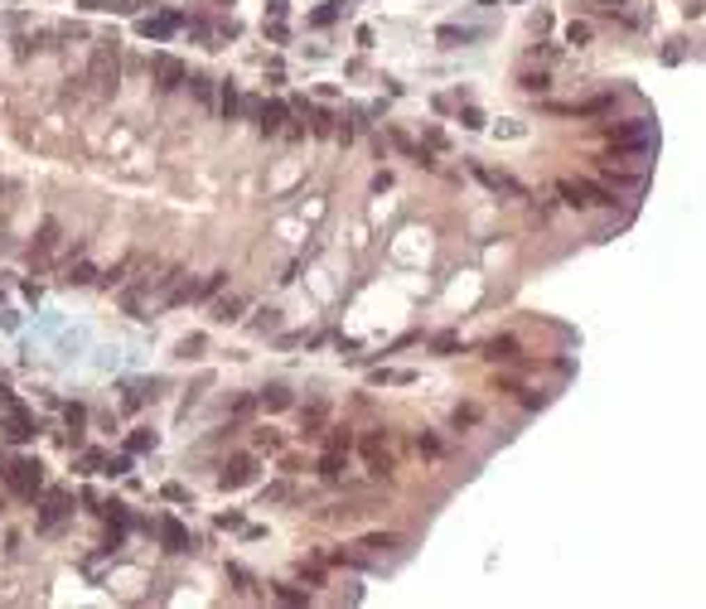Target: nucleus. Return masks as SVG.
I'll list each match as a JSON object with an SVG mask.
<instances>
[{
    "label": "nucleus",
    "instance_id": "nucleus-1",
    "mask_svg": "<svg viewBox=\"0 0 706 609\" xmlns=\"http://www.w3.org/2000/svg\"><path fill=\"white\" fill-rule=\"evenodd\" d=\"M58 247H63V227H58V218H44V222H39V232H34V242H29V271H34V276H44V271L54 266Z\"/></svg>",
    "mask_w": 706,
    "mask_h": 609
},
{
    "label": "nucleus",
    "instance_id": "nucleus-2",
    "mask_svg": "<svg viewBox=\"0 0 706 609\" xmlns=\"http://www.w3.org/2000/svg\"><path fill=\"white\" fill-rule=\"evenodd\" d=\"M5 489H10L15 498H34V494L44 489V464H39V460H10V464H5Z\"/></svg>",
    "mask_w": 706,
    "mask_h": 609
},
{
    "label": "nucleus",
    "instance_id": "nucleus-3",
    "mask_svg": "<svg viewBox=\"0 0 706 609\" xmlns=\"http://www.w3.org/2000/svg\"><path fill=\"white\" fill-rule=\"evenodd\" d=\"M561 199L571 203V208H609L614 194L600 189L595 179H561Z\"/></svg>",
    "mask_w": 706,
    "mask_h": 609
},
{
    "label": "nucleus",
    "instance_id": "nucleus-4",
    "mask_svg": "<svg viewBox=\"0 0 706 609\" xmlns=\"http://www.w3.org/2000/svg\"><path fill=\"white\" fill-rule=\"evenodd\" d=\"M93 88H97V97H111L116 92V78H121V68H116V39H111V49L102 44L97 54H93Z\"/></svg>",
    "mask_w": 706,
    "mask_h": 609
},
{
    "label": "nucleus",
    "instance_id": "nucleus-5",
    "mask_svg": "<svg viewBox=\"0 0 706 609\" xmlns=\"http://www.w3.org/2000/svg\"><path fill=\"white\" fill-rule=\"evenodd\" d=\"M653 145V121H619L609 131V150H648Z\"/></svg>",
    "mask_w": 706,
    "mask_h": 609
},
{
    "label": "nucleus",
    "instance_id": "nucleus-6",
    "mask_svg": "<svg viewBox=\"0 0 706 609\" xmlns=\"http://www.w3.org/2000/svg\"><path fill=\"white\" fill-rule=\"evenodd\" d=\"M150 78H155V88H160V92H175V88H184L189 68H184L175 54H150Z\"/></svg>",
    "mask_w": 706,
    "mask_h": 609
},
{
    "label": "nucleus",
    "instance_id": "nucleus-7",
    "mask_svg": "<svg viewBox=\"0 0 706 609\" xmlns=\"http://www.w3.org/2000/svg\"><path fill=\"white\" fill-rule=\"evenodd\" d=\"M257 479V460L252 455H237V460H227V469L218 474V489H242V484H252Z\"/></svg>",
    "mask_w": 706,
    "mask_h": 609
},
{
    "label": "nucleus",
    "instance_id": "nucleus-8",
    "mask_svg": "<svg viewBox=\"0 0 706 609\" xmlns=\"http://www.w3.org/2000/svg\"><path fill=\"white\" fill-rule=\"evenodd\" d=\"M68 512H73V508H68V494H49L44 508H39V532H58Z\"/></svg>",
    "mask_w": 706,
    "mask_h": 609
},
{
    "label": "nucleus",
    "instance_id": "nucleus-9",
    "mask_svg": "<svg viewBox=\"0 0 706 609\" xmlns=\"http://www.w3.org/2000/svg\"><path fill=\"white\" fill-rule=\"evenodd\" d=\"M179 24H184V15H175V10H170V15H145L136 29H141V39H170Z\"/></svg>",
    "mask_w": 706,
    "mask_h": 609
},
{
    "label": "nucleus",
    "instance_id": "nucleus-10",
    "mask_svg": "<svg viewBox=\"0 0 706 609\" xmlns=\"http://www.w3.org/2000/svg\"><path fill=\"white\" fill-rule=\"evenodd\" d=\"M5 435H10V440H29V435H34V416H29L19 402L5 406Z\"/></svg>",
    "mask_w": 706,
    "mask_h": 609
},
{
    "label": "nucleus",
    "instance_id": "nucleus-11",
    "mask_svg": "<svg viewBox=\"0 0 706 609\" xmlns=\"http://www.w3.org/2000/svg\"><path fill=\"white\" fill-rule=\"evenodd\" d=\"M474 174H479V179H484V184H489L494 194H513V199H527V189H522V184L513 179V174H499V170H474Z\"/></svg>",
    "mask_w": 706,
    "mask_h": 609
},
{
    "label": "nucleus",
    "instance_id": "nucleus-12",
    "mask_svg": "<svg viewBox=\"0 0 706 609\" xmlns=\"http://www.w3.org/2000/svg\"><path fill=\"white\" fill-rule=\"evenodd\" d=\"M257 126H262V136H276V131L286 126V102H262Z\"/></svg>",
    "mask_w": 706,
    "mask_h": 609
},
{
    "label": "nucleus",
    "instance_id": "nucleus-13",
    "mask_svg": "<svg viewBox=\"0 0 706 609\" xmlns=\"http://www.w3.org/2000/svg\"><path fill=\"white\" fill-rule=\"evenodd\" d=\"M484 358H494V363H513V358H518V339H513V334H494V339L484 343Z\"/></svg>",
    "mask_w": 706,
    "mask_h": 609
},
{
    "label": "nucleus",
    "instance_id": "nucleus-14",
    "mask_svg": "<svg viewBox=\"0 0 706 609\" xmlns=\"http://www.w3.org/2000/svg\"><path fill=\"white\" fill-rule=\"evenodd\" d=\"M160 542H165V551H189V532H184L175 517L160 522Z\"/></svg>",
    "mask_w": 706,
    "mask_h": 609
},
{
    "label": "nucleus",
    "instance_id": "nucleus-15",
    "mask_svg": "<svg viewBox=\"0 0 706 609\" xmlns=\"http://www.w3.org/2000/svg\"><path fill=\"white\" fill-rule=\"evenodd\" d=\"M223 286H227V271H208L199 286H189V300H213Z\"/></svg>",
    "mask_w": 706,
    "mask_h": 609
},
{
    "label": "nucleus",
    "instance_id": "nucleus-16",
    "mask_svg": "<svg viewBox=\"0 0 706 609\" xmlns=\"http://www.w3.org/2000/svg\"><path fill=\"white\" fill-rule=\"evenodd\" d=\"M435 39H440L445 49H460V44H470V39H474V29H465V24H440V29H435Z\"/></svg>",
    "mask_w": 706,
    "mask_h": 609
},
{
    "label": "nucleus",
    "instance_id": "nucleus-17",
    "mask_svg": "<svg viewBox=\"0 0 706 609\" xmlns=\"http://www.w3.org/2000/svg\"><path fill=\"white\" fill-rule=\"evenodd\" d=\"M344 10H348V5H344V0H329V5H319V10H314V15H310V24H314V29H324V24H334V19H339V15H344Z\"/></svg>",
    "mask_w": 706,
    "mask_h": 609
},
{
    "label": "nucleus",
    "instance_id": "nucleus-18",
    "mask_svg": "<svg viewBox=\"0 0 706 609\" xmlns=\"http://www.w3.org/2000/svg\"><path fill=\"white\" fill-rule=\"evenodd\" d=\"M237 106H242L237 88H232V83H223V92H218V111H223V121H232V116H237Z\"/></svg>",
    "mask_w": 706,
    "mask_h": 609
},
{
    "label": "nucleus",
    "instance_id": "nucleus-19",
    "mask_svg": "<svg viewBox=\"0 0 706 609\" xmlns=\"http://www.w3.org/2000/svg\"><path fill=\"white\" fill-rule=\"evenodd\" d=\"M237 314H242V295H227V300L213 304V319H218V324H232Z\"/></svg>",
    "mask_w": 706,
    "mask_h": 609
},
{
    "label": "nucleus",
    "instance_id": "nucleus-20",
    "mask_svg": "<svg viewBox=\"0 0 706 609\" xmlns=\"http://www.w3.org/2000/svg\"><path fill=\"white\" fill-rule=\"evenodd\" d=\"M358 546H368V551H392V546H402V537H397V532H373V537H363Z\"/></svg>",
    "mask_w": 706,
    "mask_h": 609
},
{
    "label": "nucleus",
    "instance_id": "nucleus-21",
    "mask_svg": "<svg viewBox=\"0 0 706 609\" xmlns=\"http://www.w3.org/2000/svg\"><path fill=\"white\" fill-rule=\"evenodd\" d=\"M257 406H266V411H286V406H291V392H286V387H266V392L257 397Z\"/></svg>",
    "mask_w": 706,
    "mask_h": 609
},
{
    "label": "nucleus",
    "instance_id": "nucleus-22",
    "mask_svg": "<svg viewBox=\"0 0 706 609\" xmlns=\"http://www.w3.org/2000/svg\"><path fill=\"white\" fill-rule=\"evenodd\" d=\"M319 474H324V479H339V474H344V450H324Z\"/></svg>",
    "mask_w": 706,
    "mask_h": 609
},
{
    "label": "nucleus",
    "instance_id": "nucleus-23",
    "mask_svg": "<svg viewBox=\"0 0 706 609\" xmlns=\"http://www.w3.org/2000/svg\"><path fill=\"white\" fill-rule=\"evenodd\" d=\"M63 281H68V286H93V281H97V271H93L88 261H78V266H68V276H63Z\"/></svg>",
    "mask_w": 706,
    "mask_h": 609
},
{
    "label": "nucleus",
    "instance_id": "nucleus-24",
    "mask_svg": "<svg viewBox=\"0 0 706 609\" xmlns=\"http://www.w3.org/2000/svg\"><path fill=\"white\" fill-rule=\"evenodd\" d=\"M184 83H189V92H194V97H199L203 106H208V102H213V78H199V73H189V78H184Z\"/></svg>",
    "mask_w": 706,
    "mask_h": 609
},
{
    "label": "nucleus",
    "instance_id": "nucleus-25",
    "mask_svg": "<svg viewBox=\"0 0 706 609\" xmlns=\"http://www.w3.org/2000/svg\"><path fill=\"white\" fill-rule=\"evenodd\" d=\"M455 348H460V334H435L431 339V353H440V358H450Z\"/></svg>",
    "mask_w": 706,
    "mask_h": 609
},
{
    "label": "nucleus",
    "instance_id": "nucleus-26",
    "mask_svg": "<svg viewBox=\"0 0 706 609\" xmlns=\"http://www.w3.org/2000/svg\"><path fill=\"white\" fill-rule=\"evenodd\" d=\"M300 425H305V430H319V425H324V402L305 406V411H300Z\"/></svg>",
    "mask_w": 706,
    "mask_h": 609
},
{
    "label": "nucleus",
    "instance_id": "nucleus-27",
    "mask_svg": "<svg viewBox=\"0 0 706 609\" xmlns=\"http://www.w3.org/2000/svg\"><path fill=\"white\" fill-rule=\"evenodd\" d=\"M131 266H136V257H126V261H116V266H111V271H106V276H102V286H121V281H126V271H131Z\"/></svg>",
    "mask_w": 706,
    "mask_h": 609
},
{
    "label": "nucleus",
    "instance_id": "nucleus-28",
    "mask_svg": "<svg viewBox=\"0 0 706 609\" xmlns=\"http://www.w3.org/2000/svg\"><path fill=\"white\" fill-rule=\"evenodd\" d=\"M126 450H131V455H145V450H155V435H150V430H136V435L126 440Z\"/></svg>",
    "mask_w": 706,
    "mask_h": 609
},
{
    "label": "nucleus",
    "instance_id": "nucleus-29",
    "mask_svg": "<svg viewBox=\"0 0 706 609\" xmlns=\"http://www.w3.org/2000/svg\"><path fill=\"white\" fill-rule=\"evenodd\" d=\"M383 382H411V373H397V368H383V373H373V387H383Z\"/></svg>",
    "mask_w": 706,
    "mask_h": 609
},
{
    "label": "nucleus",
    "instance_id": "nucleus-30",
    "mask_svg": "<svg viewBox=\"0 0 706 609\" xmlns=\"http://www.w3.org/2000/svg\"><path fill=\"white\" fill-rule=\"evenodd\" d=\"M276 600H286V605H305L310 595H305V590H296V585H276Z\"/></svg>",
    "mask_w": 706,
    "mask_h": 609
},
{
    "label": "nucleus",
    "instance_id": "nucleus-31",
    "mask_svg": "<svg viewBox=\"0 0 706 609\" xmlns=\"http://www.w3.org/2000/svg\"><path fill=\"white\" fill-rule=\"evenodd\" d=\"M460 126L479 131V126H484V111H479V106H465V111H460Z\"/></svg>",
    "mask_w": 706,
    "mask_h": 609
},
{
    "label": "nucleus",
    "instance_id": "nucleus-32",
    "mask_svg": "<svg viewBox=\"0 0 706 609\" xmlns=\"http://www.w3.org/2000/svg\"><path fill=\"white\" fill-rule=\"evenodd\" d=\"M252 324L266 334V329H276V324H281V314H276V309H257V319H252Z\"/></svg>",
    "mask_w": 706,
    "mask_h": 609
},
{
    "label": "nucleus",
    "instance_id": "nucleus-33",
    "mask_svg": "<svg viewBox=\"0 0 706 609\" xmlns=\"http://www.w3.org/2000/svg\"><path fill=\"white\" fill-rule=\"evenodd\" d=\"M479 421V406H455V430L460 425H474Z\"/></svg>",
    "mask_w": 706,
    "mask_h": 609
},
{
    "label": "nucleus",
    "instance_id": "nucleus-34",
    "mask_svg": "<svg viewBox=\"0 0 706 609\" xmlns=\"http://www.w3.org/2000/svg\"><path fill=\"white\" fill-rule=\"evenodd\" d=\"M257 450L276 455V450H281V435H271V430H257Z\"/></svg>",
    "mask_w": 706,
    "mask_h": 609
},
{
    "label": "nucleus",
    "instance_id": "nucleus-35",
    "mask_svg": "<svg viewBox=\"0 0 706 609\" xmlns=\"http://www.w3.org/2000/svg\"><path fill=\"white\" fill-rule=\"evenodd\" d=\"M102 474H131V455H116V460H106V464H102Z\"/></svg>",
    "mask_w": 706,
    "mask_h": 609
},
{
    "label": "nucleus",
    "instance_id": "nucleus-36",
    "mask_svg": "<svg viewBox=\"0 0 706 609\" xmlns=\"http://www.w3.org/2000/svg\"><path fill=\"white\" fill-rule=\"evenodd\" d=\"M310 131H314V136H329V131H334V116H329V111H314V126H310Z\"/></svg>",
    "mask_w": 706,
    "mask_h": 609
},
{
    "label": "nucleus",
    "instance_id": "nucleus-37",
    "mask_svg": "<svg viewBox=\"0 0 706 609\" xmlns=\"http://www.w3.org/2000/svg\"><path fill=\"white\" fill-rule=\"evenodd\" d=\"M348 445H353V430H334V435H329V450H344V455H348Z\"/></svg>",
    "mask_w": 706,
    "mask_h": 609
},
{
    "label": "nucleus",
    "instance_id": "nucleus-38",
    "mask_svg": "<svg viewBox=\"0 0 706 609\" xmlns=\"http://www.w3.org/2000/svg\"><path fill=\"white\" fill-rule=\"evenodd\" d=\"M522 92H547V78H542V73H527V78H522Z\"/></svg>",
    "mask_w": 706,
    "mask_h": 609
},
{
    "label": "nucleus",
    "instance_id": "nucleus-39",
    "mask_svg": "<svg viewBox=\"0 0 706 609\" xmlns=\"http://www.w3.org/2000/svg\"><path fill=\"white\" fill-rule=\"evenodd\" d=\"M586 39H591L586 24H571V29H566V44H586Z\"/></svg>",
    "mask_w": 706,
    "mask_h": 609
},
{
    "label": "nucleus",
    "instance_id": "nucleus-40",
    "mask_svg": "<svg viewBox=\"0 0 706 609\" xmlns=\"http://www.w3.org/2000/svg\"><path fill=\"white\" fill-rule=\"evenodd\" d=\"M160 494H165V498H170V503H184V498H189V494H184V484H165V489H160Z\"/></svg>",
    "mask_w": 706,
    "mask_h": 609
},
{
    "label": "nucleus",
    "instance_id": "nucleus-41",
    "mask_svg": "<svg viewBox=\"0 0 706 609\" xmlns=\"http://www.w3.org/2000/svg\"><path fill=\"white\" fill-rule=\"evenodd\" d=\"M252 406H257V397H242V402L232 406V416H237V421H242V416H252Z\"/></svg>",
    "mask_w": 706,
    "mask_h": 609
},
{
    "label": "nucleus",
    "instance_id": "nucleus-42",
    "mask_svg": "<svg viewBox=\"0 0 706 609\" xmlns=\"http://www.w3.org/2000/svg\"><path fill=\"white\" fill-rule=\"evenodd\" d=\"M416 445H421V450H426V455H440V440H435V435H421V440H416Z\"/></svg>",
    "mask_w": 706,
    "mask_h": 609
},
{
    "label": "nucleus",
    "instance_id": "nucleus-43",
    "mask_svg": "<svg viewBox=\"0 0 706 609\" xmlns=\"http://www.w3.org/2000/svg\"><path fill=\"white\" fill-rule=\"evenodd\" d=\"M199 348H203V339H184V348H179V353H184V358H199Z\"/></svg>",
    "mask_w": 706,
    "mask_h": 609
},
{
    "label": "nucleus",
    "instance_id": "nucleus-44",
    "mask_svg": "<svg viewBox=\"0 0 706 609\" xmlns=\"http://www.w3.org/2000/svg\"><path fill=\"white\" fill-rule=\"evenodd\" d=\"M609 5H624V0H609Z\"/></svg>",
    "mask_w": 706,
    "mask_h": 609
},
{
    "label": "nucleus",
    "instance_id": "nucleus-45",
    "mask_svg": "<svg viewBox=\"0 0 706 609\" xmlns=\"http://www.w3.org/2000/svg\"><path fill=\"white\" fill-rule=\"evenodd\" d=\"M0 300H5V295H0Z\"/></svg>",
    "mask_w": 706,
    "mask_h": 609
}]
</instances>
